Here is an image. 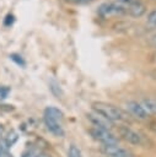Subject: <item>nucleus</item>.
I'll list each match as a JSON object with an SVG mask.
<instances>
[{
	"mask_svg": "<svg viewBox=\"0 0 156 157\" xmlns=\"http://www.w3.org/2000/svg\"><path fill=\"white\" fill-rule=\"evenodd\" d=\"M63 112L57 107H47L43 113L44 125L47 126L48 131L55 136H64V128H63Z\"/></svg>",
	"mask_w": 156,
	"mask_h": 157,
	"instance_id": "nucleus-2",
	"label": "nucleus"
},
{
	"mask_svg": "<svg viewBox=\"0 0 156 157\" xmlns=\"http://www.w3.org/2000/svg\"><path fill=\"white\" fill-rule=\"evenodd\" d=\"M92 110L98 113L99 115L104 117L111 123H128L130 120V115L123 110L122 108L113 105L111 103L106 102H93L92 103Z\"/></svg>",
	"mask_w": 156,
	"mask_h": 157,
	"instance_id": "nucleus-1",
	"label": "nucleus"
},
{
	"mask_svg": "<svg viewBox=\"0 0 156 157\" xmlns=\"http://www.w3.org/2000/svg\"><path fill=\"white\" fill-rule=\"evenodd\" d=\"M1 130H2V128H1V125H0V132H1Z\"/></svg>",
	"mask_w": 156,
	"mask_h": 157,
	"instance_id": "nucleus-22",
	"label": "nucleus"
},
{
	"mask_svg": "<svg viewBox=\"0 0 156 157\" xmlns=\"http://www.w3.org/2000/svg\"><path fill=\"white\" fill-rule=\"evenodd\" d=\"M101 152L106 157H133L131 151H129L125 147H122L119 145H108L102 146Z\"/></svg>",
	"mask_w": 156,
	"mask_h": 157,
	"instance_id": "nucleus-7",
	"label": "nucleus"
},
{
	"mask_svg": "<svg viewBox=\"0 0 156 157\" xmlns=\"http://www.w3.org/2000/svg\"><path fill=\"white\" fill-rule=\"evenodd\" d=\"M68 156H69V157H82V156H81V151H80V148H79L77 146H75V145H71V146L69 147Z\"/></svg>",
	"mask_w": 156,
	"mask_h": 157,
	"instance_id": "nucleus-13",
	"label": "nucleus"
},
{
	"mask_svg": "<svg viewBox=\"0 0 156 157\" xmlns=\"http://www.w3.org/2000/svg\"><path fill=\"white\" fill-rule=\"evenodd\" d=\"M66 2H71V4H86V2H90L92 0H65Z\"/></svg>",
	"mask_w": 156,
	"mask_h": 157,
	"instance_id": "nucleus-17",
	"label": "nucleus"
},
{
	"mask_svg": "<svg viewBox=\"0 0 156 157\" xmlns=\"http://www.w3.org/2000/svg\"><path fill=\"white\" fill-rule=\"evenodd\" d=\"M150 43L156 48V33H154L152 36H150Z\"/></svg>",
	"mask_w": 156,
	"mask_h": 157,
	"instance_id": "nucleus-18",
	"label": "nucleus"
},
{
	"mask_svg": "<svg viewBox=\"0 0 156 157\" xmlns=\"http://www.w3.org/2000/svg\"><path fill=\"white\" fill-rule=\"evenodd\" d=\"M15 64H17L18 66H25L26 65V61H25V59L20 55V54H16V53H12V54H10V56H9Z\"/></svg>",
	"mask_w": 156,
	"mask_h": 157,
	"instance_id": "nucleus-12",
	"label": "nucleus"
},
{
	"mask_svg": "<svg viewBox=\"0 0 156 157\" xmlns=\"http://www.w3.org/2000/svg\"><path fill=\"white\" fill-rule=\"evenodd\" d=\"M41 153H42V152L38 151L37 148H28V150H26V151L22 153L21 157H38Z\"/></svg>",
	"mask_w": 156,
	"mask_h": 157,
	"instance_id": "nucleus-14",
	"label": "nucleus"
},
{
	"mask_svg": "<svg viewBox=\"0 0 156 157\" xmlns=\"http://www.w3.org/2000/svg\"><path fill=\"white\" fill-rule=\"evenodd\" d=\"M125 112L130 117H133L135 119H139V120H146L150 117L149 112L145 109L142 103L138 102V101H128L125 103Z\"/></svg>",
	"mask_w": 156,
	"mask_h": 157,
	"instance_id": "nucleus-5",
	"label": "nucleus"
},
{
	"mask_svg": "<svg viewBox=\"0 0 156 157\" xmlns=\"http://www.w3.org/2000/svg\"><path fill=\"white\" fill-rule=\"evenodd\" d=\"M90 135L92 136L93 140L98 141L102 144V146H108V145H118V137L112 130L108 129H101V128H95L92 126L88 130Z\"/></svg>",
	"mask_w": 156,
	"mask_h": 157,
	"instance_id": "nucleus-4",
	"label": "nucleus"
},
{
	"mask_svg": "<svg viewBox=\"0 0 156 157\" xmlns=\"http://www.w3.org/2000/svg\"><path fill=\"white\" fill-rule=\"evenodd\" d=\"M5 152H6V151L4 150V147H2V145H1V142H0V157H2Z\"/></svg>",
	"mask_w": 156,
	"mask_h": 157,
	"instance_id": "nucleus-19",
	"label": "nucleus"
},
{
	"mask_svg": "<svg viewBox=\"0 0 156 157\" xmlns=\"http://www.w3.org/2000/svg\"><path fill=\"white\" fill-rule=\"evenodd\" d=\"M147 22L150 23V25H152V26H156V9H154V10H151L149 13H147Z\"/></svg>",
	"mask_w": 156,
	"mask_h": 157,
	"instance_id": "nucleus-15",
	"label": "nucleus"
},
{
	"mask_svg": "<svg viewBox=\"0 0 156 157\" xmlns=\"http://www.w3.org/2000/svg\"><path fill=\"white\" fill-rule=\"evenodd\" d=\"M87 119L90 120V123L92 124V126L95 128H101V129H108L112 130L113 129V123H111L109 120H107L104 117L99 115L96 112H90L87 113Z\"/></svg>",
	"mask_w": 156,
	"mask_h": 157,
	"instance_id": "nucleus-8",
	"label": "nucleus"
},
{
	"mask_svg": "<svg viewBox=\"0 0 156 157\" xmlns=\"http://www.w3.org/2000/svg\"><path fill=\"white\" fill-rule=\"evenodd\" d=\"M2 157H14V156H12V155H11V153H7V152H5V153H4V156H2Z\"/></svg>",
	"mask_w": 156,
	"mask_h": 157,
	"instance_id": "nucleus-21",
	"label": "nucleus"
},
{
	"mask_svg": "<svg viewBox=\"0 0 156 157\" xmlns=\"http://www.w3.org/2000/svg\"><path fill=\"white\" fill-rule=\"evenodd\" d=\"M120 137L123 140H125L128 144H131V145H142L144 144V137L140 132H138L136 130L127 126V125H123L119 128L118 130Z\"/></svg>",
	"mask_w": 156,
	"mask_h": 157,
	"instance_id": "nucleus-6",
	"label": "nucleus"
},
{
	"mask_svg": "<svg viewBox=\"0 0 156 157\" xmlns=\"http://www.w3.org/2000/svg\"><path fill=\"white\" fill-rule=\"evenodd\" d=\"M142 105L145 107V109L149 112V114H155L156 115V99L154 98H145L141 101Z\"/></svg>",
	"mask_w": 156,
	"mask_h": 157,
	"instance_id": "nucleus-10",
	"label": "nucleus"
},
{
	"mask_svg": "<svg viewBox=\"0 0 156 157\" xmlns=\"http://www.w3.org/2000/svg\"><path fill=\"white\" fill-rule=\"evenodd\" d=\"M14 22H15V16H14L12 13H7V15L5 16V18H4V26L10 27V26L14 25Z\"/></svg>",
	"mask_w": 156,
	"mask_h": 157,
	"instance_id": "nucleus-16",
	"label": "nucleus"
},
{
	"mask_svg": "<svg viewBox=\"0 0 156 157\" xmlns=\"http://www.w3.org/2000/svg\"><path fill=\"white\" fill-rule=\"evenodd\" d=\"M145 12H146V5L139 0V1L134 2V4L129 7V10H128V16H130V17H141Z\"/></svg>",
	"mask_w": 156,
	"mask_h": 157,
	"instance_id": "nucleus-9",
	"label": "nucleus"
},
{
	"mask_svg": "<svg viewBox=\"0 0 156 157\" xmlns=\"http://www.w3.org/2000/svg\"><path fill=\"white\" fill-rule=\"evenodd\" d=\"M38 157H52V156H50L49 153H45V152H42V153H41V155L38 156Z\"/></svg>",
	"mask_w": 156,
	"mask_h": 157,
	"instance_id": "nucleus-20",
	"label": "nucleus"
},
{
	"mask_svg": "<svg viewBox=\"0 0 156 157\" xmlns=\"http://www.w3.org/2000/svg\"><path fill=\"white\" fill-rule=\"evenodd\" d=\"M17 140H18V134L16 131H14V130L10 131L7 134V136L5 137V145H6V147H11L12 145L16 144Z\"/></svg>",
	"mask_w": 156,
	"mask_h": 157,
	"instance_id": "nucleus-11",
	"label": "nucleus"
},
{
	"mask_svg": "<svg viewBox=\"0 0 156 157\" xmlns=\"http://www.w3.org/2000/svg\"><path fill=\"white\" fill-rule=\"evenodd\" d=\"M139 0H113V1H107L103 2L98 6L97 13L103 17H111V16H122V15H128L129 7Z\"/></svg>",
	"mask_w": 156,
	"mask_h": 157,
	"instance_id": "nucleus-3",
	"label": "nucleus"
}]
</instances>
